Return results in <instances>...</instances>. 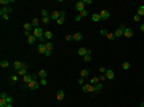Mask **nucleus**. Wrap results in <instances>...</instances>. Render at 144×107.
<instances>
[{"mask_svg":"<svg viewBox=\"0 0 144 107\" xmlns=\"http://www.w3.org/2000/svg\"><path fill=\"white\" fill-rule=\"evenodd\" d=\"M27 69H29V64H27V62L24 61V62H23V69H21V71H18V75L21 77V78L27 75Z\"/></svg>","mask_w":144,"mask_h":107,"instance_id":"nucleus-1","label":"nucleus"},{"mask_svg":"<svg viewBox=\"0 0 144 107\" xmlns=\"http://www.w3.org/2000/svg\"><path fill=\"white\" fill-rule=\"evenodd\" d=\"M37 77H39V75H29V73H27L26 77H23V83H24V85H29L30 82L37 80Z\"/></svg>","mask_w":144,"mask_h":107,"instance_id":"nucleus-2","label":"nucleus"},{"mask_svg":"<svg viewBox=\"0 0 144 107\" xmlns=\"http://www.w3.org/2000/svg\"><path fill=\"white\" fill-rule=\"evenodd\" d=\"M82 89H83V93H95V85H91V83H85V85L82 86Z\"/></svg>","mask_w":144,"mask_h":107,"instance_id":"nucleus-3","label":"nucleus"},{"mask_svg":"<svg viewBox=\"0 0 144 107\" xmlns=\"http://www.w3.org/2000/svg\"><path fill=\"white\" fill-rule=\"evenodd\" d=\"M125 29H126V27H125V24H120V26H119V29H117V31L114 32L115 38H119V37H122V35H123V32H125Z\"/></svg>","mask_w":144,"mask_h":107,"instance_id":"nucleus-4","label":"nucleus"},{"mask_svg":"<svg viewBox=\"0 0 144 107\" xmlns=\"http://www.w3.org/2000/svg\"><path fill=\"white\" fill-rule=\"evenodd\" d=\"M11 11H13V8L11 6H2L0 8V16H3V15H11Z\"/></svg>","mask_w":144,"mask_h":107,"instance_id":"nucleus-5","label":"nucleus"},{"mask_svg":"<svg viewBox=\"0 0 144 107\" xmlns=\"http://www.w3.org/2000/svg\"><path fill=\"white\" fill-rule=\"evenodd\" d=\"M27 86H29V89H30V91H35V89H39L40 82H39V80H34V82H30Z\"/></svg>","mask_w":144,"mask_h":107,"instance_id":"nucleus-6","label":"nucleus"},{"mask_svg":"<svg viewBox=\"0 0 144 107\" xmlns=\"http://www.w3.org/2000/svg\"><path fill=\"white\" fill-rule=\"evenodd\" d=\"M37 51H39L40 54L45 56L47 54V46H45V43H39V45H37Z\"/></svg>","mask_w":144,"mask_h":107,"instance_id":"nucleus-7","label":"nucleus"},{"mask_svg":"<svg viewBox=\"0 0 144 107\" xmlns=\"http://www.w3.org/2000/svg\"><path fill=\"white\" fill-rule=\"evenodd\" d=\"M75 10H77L78 13L83 11V10H87V8H85V3L82 2V0H80V2H77V3H75Z\"/></svg>","mask_w":144,"mask_h":107,"instance_id":"nucleus-8","label":"nucleus"},{"mask_svg":"<svg viewBox=\"0 0 144 107\" xmlns=\"http://www.w3.org/2000/svg\"><path fill=\"white\" fill-rule=\"evenodd\" d=\"M99 16H101V19H109V16H111V13L107 11V10H101V11H99Z\"/></svg>","mask_w":144,"mask_h":107,"instance_id":"nucleus-9","label":"nucleus"},{"mask_svg":"<svg viewBox=\"0 0 144 107\" xmlns=\"http://www.w3.org/2000/svg\"><path fill=\"white\" fill-rule=\"evenodd\" d=\"M115 77V72L112 71V69H107V71H106V78L107 80H112Z\"/></svg>","mask_w":144,"mask_h":107,"instance_id":"nucleus-10","label":"nucleus"},{"mask_svg":"<svg viewBox=\"0 0 144 107\" xmlns=\"http://www.w3.org/2000/svg\"><path fill=\"white\" fill-rule=\"evenodd\" d=\"M43 38H45V42H51V38H53V32H51V31H45Z\"/></svg>","mask_w":144,"mask_h":107,"instance_id":"nucleus-11","label":"nucleus"},{"mask_svg":"<svg viewBox=\"0 0 144 107\" xmlns=\"http://www.w3.org/2000/svg\"><path fill=\"white\" fill-rule=\"evenodd\" d=\"M50 18H51V19H56V21H58V19L61 18V11H51V13H50Z\"/></svg>","mask_w":144,"mask_h":107,"instance_id":"nucleus-12","label":"nucleus"},{"mask_svg":"<svg viewBox=\"0 0 144 107\" xmlns=\"http://www.w3.org/2000/svg\"><path fill=\"white\" fill-rule=\"evenodd\" d=\"M24 31H27V32H30V34H32V31H34V26L30 24V22H24Z\"/></svg>","mask_w":144,"mask_h":107,"instance_id":"nucleus-13","label":"nucleus"},{"mask_svg":"<svg viewBox=\"0 0 144 107\" xmlns=\"http://www.w3.org/2000/svg\"><path fill=\"white\" fill-rule=\"evenodd\" d=\"M123 37H126V38H131V37H133V31H131L130 27H126L125 32H123Z\"/></svg>","mask_w":144,"mask_h":107,"instance_id":"nucleus-14","label":"nucleus"},{"mask_svg":"<svg viewBox=\"0 0 144 107\" xmlns=\"http://www.w3.org/2000/svg\"><path fill=\"white\" fill-rule=\"evenodd\" d=\"M83 59H85V61H87V62H90L91 59H93V53H91V50H88V53H87V54L83 56Z\"/></svg>","mask_w":144,"mask_h":107,"instance_id":"nucleus-15","label":"nucleus"},{"mask_svg":"<svg viewBox=\"0 0 144 107\" xmlns=\"http://www.w3.org/2000/svg\"><path fill=\"white\" fill-rule=\"evenodd\" d=\"M30 24L34 26V29H35V27H40V18H34L32 21H30Z\"/></svg>","mask_w":144,"mask_h":107,"instance_id":"nucleus-16","label":"nucleus"},{"mask_svg":"<svg viewBox=\"0 0 144 107\" xmlns=\"http://www.w3.org/2000/svg\"><path fill=\"white\" fill-rule=\"evenodd\" d=\"M27 42H29V45H35V43H37V38H35L32 34H30L29 37H27Z\"/></svg>","mask_w":144,"mask_h":107,"instance_id":"nucleus-17","label":"nucleus"},{"mask_svg":"<svg viewBox=\"0 0 144 107\" xmlns=\"http://www.w3.org/2000/svg\"><path fill=\"white\" fill-rule=\"evenodd\" d=\"M88 75H90V71H88V69H82V71H80V77H82V78H87Z\"/></svg>","mask_w":144,"mask_h":107,"instance_id":"nucleus-18","label":"nucleus"},{"mask_svg":"<svg viewBox=\"0 0 144 107\" xmlns=\"http://www.w3.org/2000/svg\"><path fill=\"white\" fill-rule=\"evenodd\" d=\"M64 94H66V93H64L63 89H59V91L56 93V98H58V101H63V99H64Z\"/></svg>","mask_w":144,"mask_h":107,"instance_id":"nucleus-19","label":"nucleus"},{"mask_svg":"<svg viewBox=\"0 0 144 107\" xmlns=\"http://www.w3.org/2000/svg\"><path fill=\"white\" fill-rule=\"evenodd\" d=\"M0 67H2V69H8V67H10V62L6 61V59H2V62H0Z\"/></svg>","mask_w":144,"mask_h":107,"instance_id":"nucleus-20","label":"nucleus"},{"mask_svg":"<svg viewBox=\"0 0 144 107\" xmlns=\"http://www.w3.org/2000/svg\"><path fill=\"white\" fill-rule=\"evenodd\" d=\"M77 53H78V54H80V56H85V54H87V53H88V50H87V48H83V46H80V48L77 50Z\"/></svg>","mask_w":144,"mask_h":107,"instance_id":"nucleus-21","label":"nucleus"},{"mask_svg":"<svg viewBox=\"0 0 144 107\" xmlns=\"http://www.w3.org/2000/svg\"><path fill=\"white\" fill-rule=\"evenodd\" d=\"M72 37H74V40H75V42H80V40H82V38H83V35H82V34H80V32H75V34H74V35H72Z\"/></svg>","mask_w":144,"mask_h":107,"instance_id":"nucleus-22","label":"nucleus"},{"mask_svg":"<svg viewBox=\"0 0 144 107\" xmlns=\"http://www.w3.org/2000/svg\"><path fill=\"white\" fill-rule=\"evenodd\" d=\"M37 75H39V78H47L48 73H47L45 69H42V71H39V73H37Z\"/></svg>","mask_w":144,"mask_h":107,"instance_id":"nucleus-23","label":"nucleus"},{"mask_svg":"<svg viewBox=\"0 0 144 107\" xmlns=\"http://www.w3.org/2000/svg\"><path fill=\"white\" fill-rule=\"evenodd\" d=\"M23 62L24 61H15V69H16V71H21V69H23Z\"/></svg>","mask_w":144,"mask_h":107,"instance_id":"nucleus-24","label":"nucleus"},{"mask_svg":"<svg viewBox=\"0 0 144 107\" xmlns=\"http://www.w3.org/2000/svg\"><path fill=\"white\" fill-rule=\"evenodd\" d=\"M10 80H11L10 83H11V85H15V83L19 80V75H18V73H16V75H11V77H10Z\"/></svg>","mask_w":144,"mask_h":107,"instance_id":"nucleus-25","label":"nucleus"},{"mask_svg":"<svg viewBox=\"0 0 144 107\" xmlns=\"http://www.w3.org/2000/svg\"><path fill=\"white\" fill-rule=\"evenodd\" d=\"M91 19H93L95 22L101 21V16H99V13H93V15H91Z\"/></svg>","mask_w":144,"mask_h":107,"instance_id":"nucleus-26","label":"nucleus"},{"mask_svg":"<svg viewBox=\"0 0 144 107\" xmlns=\"http://www.w3.org/2000/svg\"><path fill=\"white\" fill-rule=\"evenodd\" d=\"M45 46H47V50H48V51H53L54 43H53V42H45Z\"/></svg>","mask_w":144,"mask_h":107,"instance_id":"nucleus-27","label":"nucleus"},{"mask_svg":"<svg viewBox=\"0 0 144 107\" xmlns=\"http://www.w3.org/2000/svg\"><path fill=\"white\" fill-rule=\"evenodd\" d=\"M101 89H102V83H101V82H99V83H96V85H95V93L101 91Z\"/></svg>","mask_w":144,"mask_h":107,"instance_id":"nucleus-28","label":"nucleus"},{"mask_svg":"<svg viewBox=\"0 0 144 107\" xmlns=\"http://www.w3.org/2000/svg\"><path fill=\"white\" fill-rule=\"evenodd\" d=\"M11 2H13V0H0V5H2V6H10L8 3H11Z\"/></svg>","mask_w":144,"mask_h":107,"instance_id":"nucleus-29","label":"nucleus"},{"mask_svg":"<svg viewBox=\"0 0 144 107\" xmlns=\"http://www.w3.org/2000/svg\"><path fill=\"white\" fill-rule=\"evenodd\" d=\"M88 15H90V13H88V10H83V11H80V13H78V16H80L82 19H83L85 16H88Z\"/></svg>","mask_w":144,"mask_h":107,"instance_id":"nucleus-30","label":"nucleus"},{"mask_svg":"<svg viewBox=\"0 0 144 107\" xmlns=\"http://www.w3.org/2000/svg\"><path fill=\"white\" fill-rule=\"evenodd\" d=\"M90 83H91V85H96V83H99V77H93V78H90Z\"/></svg>","mask_w":144,"mask_h":107,"instance_id":"nucleus-31","label":"nucleus"},{"mask_svg":"<svg viewBox=\"0 0 144 107\" xmlns=\"http://www.w3.org/2000/svg\"><path fill=\"white\" fill-rule=\"evenodd\" d=\"M136 15L143 18V16H144V6H139V8H138V13H136Z\"/></svg>","mask_w":144,"mask_h":107,"instance_id":"nucleus-32","label":"nucleus"},{"mask_svg":"<svg viewBox=\"0 0 144 107\" xmlns=\"http://www.w3.org/2000/svg\"><path fill=\"white\" fill-rule=\"evenodd\" d=\"M50 21H51L50 16H47V18H42V24H50Z\"/></svg>","mask_w":144,"mask_h":107,"instance_id":"nucleus-33","label":"nucleus"},{"mask_svg":"<svg viewBox=\"0 0 144 107\" xmlns=\"http://www.w3.org/2000/svg\"><path fill=\"white\" fill-rule=\"evenodd\" d=\"M47 16H50V13H48L47 8H43V10H42V18H47Z\"/></svg>","mask_w":144,"mask_h":107,"instance_id":"nucleus-34","label":"nucleus"},{"mask_svg":"<svg viewBox=\"0 0 144 107\" xmlns=\"http://www.w3.org/2000/svg\"><path fill=\"white\" fill-rule=\"evenodd\" d=\"M39 82H40V85H42V86H47V85H48V80H47V78H40Z\"/></svg>","mask_w":144,"mask_h":107,"instance_id":"nucleus-35","label":"nucleus"},{"mask_svg":"<svg viewBox=\"0 0 144 107\" xmlns=\"http://www.w3.org/2000/svg\"><path fill=\"white\" fill-rule=\"evenodd\" d=\"M64 21H66V18H59V19L56 21V24H58V26H63V24H64Z\"/></svg>","mask_w":144,"mask_h":107,"instance_id":"nucleus-36","label":"nucleus"},{"mask_svg":"<svg viewBox=\"0 0 144 107\" xmlns=\"http://www.w3.org/2000/svg\"><path fill=\"white\" fill-rule=\"evenodd\" d=\"M122 67H123V69H130V67H131V64H130L128 61H125V62L122 64Z\"/></svg>","mask_w":144,"mask_h":107,"instance_id":"nucleus-37","label":"nucleus"},{"mask_svg":"<svg viewBox=\"0 0 144 107\" xmlns=\"http://www.w3.org/2000/svg\"><path fill=\"white\" fill-rule=\"evenodd\" d=\"M106 38H107V40H114V38H115V35L112 34V32H107V37H106Z\"/></svg>","mask_w":144,"mask_h":107,"instance_id":"nucleus-38","label":"nucleus"},{"mask_svg":"<svg viewBox=\"0 0 144 107\" xmlns=\"http://www.w3.org/2000/svg\"><path fill=\"white\" fill-rule=\"evenodd\" d=\"M99 34L102 37H107V31H106V29H99Z\"/></svg>","mask_w":144,"mask_h":107,"instance_id":"nucleus-39","label":"nucleus"},{"mask_svg":"<svg viewBox=\"0 0 144 107\" xmlns=\"http://www.w3.org/2000/svg\"><path fill=\"white\" fill-rule=\"evenodd\" d=\"M85 83H87V80H85V78H82V77H80V78H78V85H82V86H83Z\"/></svg>","mask_w":144,"mask_h":107,"instance_id":"nucleus-40","label":"nucleus"},{"mask_svg":"<svg viewBox=\"0 0 144 107\" xmlns=\"http://www.w3.org/2000/svg\"><path fill=\"white\" fill-rule=\"evenodd\" d=\"M99 82H106V73H101V75H99Z\"/></svg>","mask_w":144,"mask_h":107,"instance_id":"nucleus-41","label":"nucleus"},{"mask_svg":"<svg viewBox=\"0 0 144 107\" xmlns=\"http://www.w3.org/2000/svg\"><path fill=\"white\" fill-rule=\"evenodd\" d=\"M82 2H83L85 5H91V3H93V0H82Z\"/></svg>","mask_w":144,"mask_h":107,"instance_id":"nucleus-42","label":"nucleus"},{"mask_svg":"<svg viewBox=\"0 0 144 107\" xmlns=\"http://www.w3.org/2000/svg\"><path fill=\"white\" fill-rule=\"evenodd\" d=\"M66 40H67V42H71V40H74V37H72V35H69V34H67V35H66Z\"/></svg>","mask_w":144,"mask_h":107,"instance_id":"nucleus-43","label":"nucleus"},{"mask_svg":"<svg viewBox=\"0 0 144 107\" xmlns=\"http://www.w3.org/2000/svg\"><path fill=\"white\" fill-rule=\"evenodd\" d=\"M133 19H135V21H136V22H138V21H139V19H141V16H138V15H135V16H133Z\"/></svg>","mask_w":144,"mask_h":107,"instance_id":"nucleus-44","label":"nucleus"},{"mask_svg":"<svg viewBox=\"0 0 144 107\" xmlns=\"http://www.w3.org/2000/svg\"><path fill=\"white\" fill-rule=\"evenodd\" d=\"M2 19H3V21H8L10 16H8V15H3V16H2Z\"/></svg>","mask_w":144,"mask_h":107,"instance_id":"nucleus-45","label":"nucleus"},{"mask_svg":"<svg viewBox=\"0 0 144 107\" xmlns=\"http://www.w3.org/2000/svg\"><path fill=\"white\" fill-rule=\"evenodd\" d=\"M106 71H107L106 67H99V72H101V73H106Z\"/></svg>","mask_w":144,"mask_h":107,"instance_id":"nucleus-46","label":"nucleus"},{"mask_svg":"<svg viewBox=\"0 0 144 107\" xmlns=\"http://www.w3.org/2000/svg\"><path fill=\"white\" fill-rule=\"evenodd\" d=\"M139 29H141V31L144 32V22H143V24H141V26H139Z\"/></svg>","mask_w":144,"mask_h":107,"instance_id":"nucleus-47","label":"nucleus"},{"mask_svg":"<svg viewBox=\"0 0 144 107\" xmlns=\"http://www.w3.org/2000/svg\"><path fill=\"white\" fill-rule=\"evenodd\" d=\"M6 107H15V106H13V104H8V106H6Z\"/></svg>","mask_w":144,"mask_h":107,"instance_id":"nucleus-48","label":"nucleus"},{"mask_svg":"<svg viewBox=\"0 0 144 107\" xmlns=\"http://www.w3.org/2000/svg\"><path fill=\"white\" fill-rule=\"evenodd\" d=\"M141 107H144V101H143V102H141Z\"/></svg>","mask_w":144,"mask_h":107,"instance_id":"nucleus-49","label":"nucleus"}]
</instances>
